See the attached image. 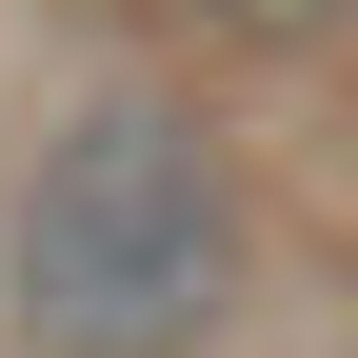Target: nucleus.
<instances>
[{
	"label": "nucleus",
	"mask_w": 358,
	"mask_h": 358,
	"mask_svg": "<svg viewBox=\"0 0 358 358\" xmlns=\"http://www.w3.org/2000/svg\"><path fill=\"white\" fill-rule=\"evenodd\" d=\"M0 299H20L40 358H199L239 319V179L179 100H80L60 140L20 159V219H0Z\"/></svg>",
	"instance_id": "obj_1"
},
{
	"label": "nucleus",
	"mask_w": 358,
	"mask_h": 358,
	"mask_svg": "<svg viewBox=\"0 0 358 358\" xmlns=\"http://www.w3.org/2000/svg\"><path fill=\"white\" fill-rule=\"evenodd\" d=\"M219 20H259V40H299V20H338V0H219Z\"/></svg>",
	"instance_id": "obj_2"
}]
</instances>
